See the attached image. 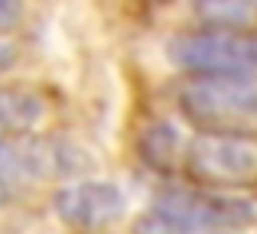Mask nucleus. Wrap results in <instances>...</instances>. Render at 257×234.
I'll list each match as a JSON object with an SVG mask.
<instances>
[{"label":"nucleus","mask_w":257,"mask_h":234,"mask_svg":"<svg viewBox=\"0 0 257 234\" xmlns=\"http://www.w3.org/2000/svg\"><path fill=\"white\" fill-rule=\"evenodd\" d=\"M254 218V205L241 195L173 185L150 202L137 224V234H225L247 228Z\"/></svg>","instance_id":"1"},{"label":"nucleus","mask_w":257,"mask_h":234,"mask_svg":"<svg viewBox=\"0 0 257 234\" xmlns=\"http://www.w3.org/2000/svg\"><path fill=\"white\" fill-rule=\"evenodd\" d=\"M124 208L127 198L114 182H75L59 189L56 195L59 218L75 228H104V224L117 221Z\"/></svg>","instance_id":"5"},{"label":"nucleus","mask_w":257,"mask_h":234,"mask_svg":"<svg viewBox=\"0 0 257 234\" xmlns=\"http://www.w3.org/2000/svg\"><path fill=\"white\" fill-rule=\"evenodd\" d=\"M140 153H144V159L150 166H160V169H163V166L176 156V137H173V130L166 124L147 127L144 140H140Z\"/></svg>","instance_id":"8"},{"label":"nucleus","mask_w":257,"mask_h":234,"mask_svg":"<svg viewBox=\"0 0 257 234\" xmlns=\"http://www.w3.org/2000/svg\"><path fill=\"white\" fill-rule=\"evenodd\" d=\"M186 176L195 189L225 192L257 185V137L238 133H195L186 146Z\"/></svg>","instance_id":"3"},{"label":"nucleus","mask_w":257,"mask_h":234,"mask_svg":"<svg viewBox=\"0 0 257 234\" xmlns=\"http://www.w3.org/2000/svg\"><path fill=\"white\" fill-rule=\"evenodd\" d=\"M43 117L39 95L26 88H0V140H17Z\"/></svg>","instance_id":"6"},{"label":"nucleus","mask_w":257,"mask_h":234,"mask_svg":"<svg viewBox=\"0 0 257 234\" xmlns=\"http://www.w3.org/2000/svg\"><path fill=\"white\" fill-rule=\"evenodd\" d=\"M10 65H13V49H10V46H4V43H0V72H7Z\"/></svg>","instance_id":"10"},{"label":"nucleus","mask_w":257,"mask_h":234,"mask_svg":"<svg viewBox=\"0 0 257 234\" xmlns=\"http://www.w3.org/2000/svg\"><path fill=\"white\" fill-rule=\"evenodd\" d=\"M195 13L208 30H231L251 33L247 26L257 23V4L251 0H215V4H195Z\"/></svg>","instance_id":"7"},{"label":"nucleus","mask_w":257,"mask_h":234,"mask_svg":"<svg viewBox=\"0 0 257 234\" xmlns=\"http://www.w3.org/2000/svg\"><path fill=\"white\" fill-rule=\"evenodd\" d=\"M20 17H23V7L13 4V0H0V33L13 30V26L20 23Z\"/></svg>","instance_id":"9"},{"label":"nucleus","mask_w":257,"mask_h":234,"mask_svg":"<svg viewBox=\"0 0 257 234\" xmlns=\"http://www.w3.org/2000/svg\"><path fill=\"white\" fill-rule=\"evenodd\" d=\"M182 117L199 133H238L257 130V75L228 78H186L176 91Z\"/></svg>","instance_id":"2"},{"label":"nucleus","mask_w":257,"mask_h":234,"mask_svg":"<svg viewBox=\"0 0 257 234\" xmlns=\"http://www.w3.org/2000/svg\"><path fill=\"white\" fill-rule=\"evenodd\" d=\"M225 234H231V231H225Z\"/></svg>","instance_id":"11"},{"label":"nucleus","mask_w":257,"mask_h":234,"mask_svg":"<svg viewBox=\"0 0 257 234\" xmlns=\"http://www.w3.org/2000/svg\"><path fill=\"white\" fill-rule=\"evenodd\" d=\"M170 59L192 78L257 75V36L231 30L179 33L166 46Z\"/></svg>","instance_id":"4"}]
</instances>
